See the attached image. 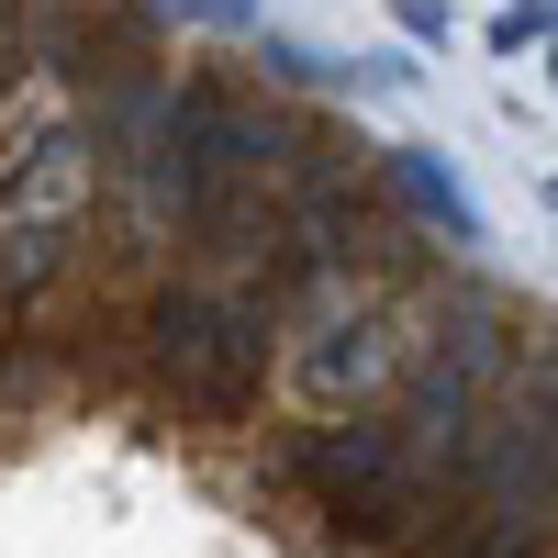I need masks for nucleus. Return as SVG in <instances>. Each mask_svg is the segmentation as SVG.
<instances>
[{
	"instance_id": "obj_1",
	"label": "nucleus",
	"mask_w": 558,
	"mask_h": 558,
	"mask_svg": "<svg viewBox=\"0 0 558 558\" xmlns=\"http://www.w3.org/2000/svg\"><path fill=\"white\" fill-rule=\"evenodd\" d=\"M279 324H291V313H279L268 291H213V279H179V291L146 302V368H157V391L191 413V425H246Z\"/></svg>"
},
{
	"instance_id": "obj_2",
	"label": "nucleus",
	"mask_w": 558,
	"mask_h": 558,
	"mask_svg": "<svg viewBox=\"0 0 558 558\" xmlns=\"http://www.w3.org/2000/svg\"><path fill=\"white\" fill-rule=\"evenodd\" d=\"M279 481L313 492L347 536L413 547V470H402V425H391V413H336V425H302L291 447H279Z\"/></svg>"
},
{
	"instance_id": "obj_3",
	"label": "nucleus",
	"mask_w": 558,
	"mask_h": 558,
	"mask_svg": "<svg viewBox=\"0 0 558 558\" xmlns=\"http://www.w3.org/2000/svg\"><path fill=\"white\" fill-rule=\"evenodd\" d=\"M402 324L380 302H347V313H324L313 336L291 347V402L313 413V425H336V413H391L380 391H402Z\"/></svg>"
},
{
	"instance_id": "obj_4",
	"label": "nucleus",
	"mask_w": 558,
	"mask_h": 558,
	"mask_svg": "<svg viewBox=\"0 0 558 558\" xmlns=\"http://www.w3.org/2000/svg\"><path fill=\"white\" fill-rule=\"evenodd\" d=\"M78 235H89V223H0V313H23V302L57 291Z\"/></svg>"
},
{
	"instance_id": "obj_5",
	"label": "nucleus",
	"mask_w": 558,
	"mask_h": 558,
	"mask_svg": "<svg viewBox=\"0 0 558 558\" xmlns=\"http://www.w3.org/2000/svg\"><path fill=\"white\" fill-rule=\"evenodd\" d=\"M391 179H402V202L425 213V223H447V246H481V213H470V191H458V168H447L436 146L391 157Z\"/></svg>"
},
{
	"instance_id": "obj_6",
	"label": "nucleus",
	"mask_w": 558,
	"mask_h": 558,
	"mask_svg": "<svg viewBox=\"0 0 558 558\" xmlns=\"http://www.w3.org/2000/svg\"><path fill=\"white\" fill-rule=\"evenodd\" d=\"M157 12H179V23H213V34H246V23H257L246 0H157Z\"/></svg>"
},
{
	"instance_id": "obj_7",
	"label": "nucleus",
	"mask_w": 558,
	"mask_h": 558,
	"mask_svg": "<svg viewBox=\"0 0 558 558\" xmlns=\"http://www.w3.org/2000/svg\"><path fill=\"white\" fill-rule=\"evenodd\" d=\"M514 368H525V380H536V402H547V413H558V336H536V347H525V357H514Z\"/></svg>"
},
{
	"instance_id": "obj_8",
	"label": "nucleus",
	"mask_w": 558,
	"mask_h": 558,
	"mask_svg": "<svg viewBox=\"0 0 558 558\" xmlns=\"http://www.w3.org/2000/svg\"><path fill=\"white\" fill-rule=\"evenodd\" d=\"M402 34L413 45H447V0H402Z\"/></svg>"
}]
</instances>
